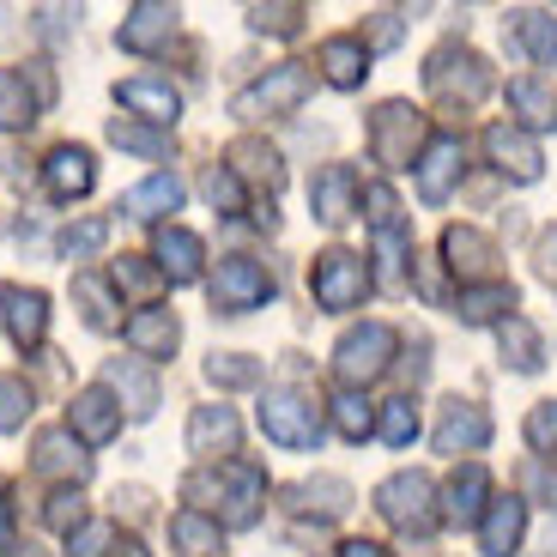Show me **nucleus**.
I'll use <instances>...</instances> for the list:
<instances>
[{
  "mask_svg": "<svg viewBox=\"0 0 557 557\" xmlns=\"http://www.w3.org/2000/svg\"><path fill=\"white\" fill-rule=\"evenodd\" d=\"M309 91H315V79H309L304 61H278V67H267L255 85H243L231 110L249 115V122H261V115H292V110H304Z\"/></svg>",
  "mask_w": 557,
  "mask_h": 557,
  "instance_id": "1",
  "label": "nucleus"
},
{
  "mask_svg": "<svg viewBox=\"0 0 557 557\" xmlns=\"http://www.w3.org/2000/svg\"><path fill=\"white\" fill-rule=\"evenodd\" d=\"M424 134H431V127H424V115H418L412 103H382V110L370 115V152L388 170H418Z\"/></svg>",
  "mask_w": 557,
  "mask_h": 557,
  "instance_id": "2",
  "label": "nucleus"
},
{
  "mask_svg": "<svg viewBox=\"0 0 557 557\" xmlns=\"http://www.w3.org/2000/svg\"><path fill=\"white\" fill-rule=\"evenodd\" d=\"M370 285H376V273H370L363 255H351V249H327V255H315V267H309V292H315V304L327 309V315L358 309Z\"/></svg>",
  "mask_w": 557,
  "mask_h": 557,
  "instance_id": "3",
  "label": "nucleus"
},
{
  "mask_svg": "<svg viewBox=\"0 0 557 557\" xmlns=\"http://www.w3.org/2000/svg\"><path fill=\"white\" fill-rule=\"evenodd\" d=\"M394 351H400V334H394L388 321H363V327H351L334 346V370H339V382L363 388V382H376L394 363Z\"/></svg>",
  "mask_w": 557,
  "mask_h": 557,
  "instance_id": "4",
  "label": "nucleus"
},
{
  "mask_svg": "<svg viewBox=\"0 0 557 557\" xmlns=\"http://www.w3.org/2000/svg\"><path fill=\"white\" fill-rule=\"evenodd\" d=\"M212 309L219 315H249V309H261L267 297H273V273H267L255 255H224L219 267H212Z\"/></svg>",
  "mask_w": 557,
  "mask_h": 557,
  "instance_id": "5",
  "label": "nucleus"
},
{
  "mask_svg": "<svg viewBox=\"0 0 557 557\" xmlns=\"http://www.w3.org/2000/svg\"><path fill=\"white\" fill-rule=\"evenodd\" d=\"M255 418H261V431L285 448H315L321 443V406L297 388H267Z\"/></svg>",
  "mask_w": 557,
  "mask_h": 557,
  "instance_id": "6",
  "label": "nucleus"
},
{
  "mask_svg": "<svg viewBox=\"0 0 557 557\" xmlns=\"http://www.w3.org/2000/svg\"><path fill=\"white\" fill-rule=\"evenodd\" d=\"M424 85H431L443 103L473 110V103L491 91V67L473 55V49H455V42H448V49H436V55H431V67H424Z\"/></svg>",
  "mask_w": 557,
  "mask_h": 557,
  "instance_id": "7",
  "label": "nucleus"
},
{
  "mask_svg": "<svg viewBox=\"0 0 557 557\" xmlns=\"http://www.w3.org/2000/svg\"><path fill=\"white\" fill-rule=\"evenodd\" d=\"M376 509L400 533H418V540L443 521V516H436V491H431V479H424V473H394L388 485L376 491Z\"/></svg>",
  "mask_w": 557,
  "mask_h": 557,
  "instance_id": "8",
  "label": "nucleus"
},
{
  "mask_svg": "<svg viewBox=\"0 0 557 557\" xmlns=\"http://www.w3.org/2000/svg\"><path fill=\"white\" fill-rule=\"evenodd\" d=\"M460 170H467V146H460L455 134H436L431 146H424V158H418V200L443 207V200L455 195Z\"/></svg>",
  "mask_w": 557,
  "mask_h": 557,
  "instance_id": "9",
  "label": "nucleus"
},
{
  "mask_svg": "<svg viewBox=\"0 0 557 557\" xmlns=\"http://www.w3.org/2000/svg\"><path fill=\"white\" fill-rule=\"evenodd\" d=\"M219 503H224V521L231 528H255V516H261V503H267V473L249 467V460H224Z\"/></svg>",
  "mask_w": 557,
  "mask_h": 557,
  "instance_id": "10",
  "label": "nucleus"
},
{
  "mask_svg": "<svg viewBox=\"0 0 557 557\" xmlns=\"http://www.w3.org/2000/svg\"><path fill=\"white\" fill-rule=\"evenodd\" d=\"M42 327H49V297L30 285H0V334L13 346H37Z\"/></svg>",
  "mask_w": 557,
  "mask_h": 557,
  "instance_id": "11",
  "label": "nucleus"
},
{
  "mask_svg": "<svg viewBox=\"0 0 557 557\" xmlns=\"http://www.w3.org/2000/svg\"><path fill=\"white\" fill-rule=\"evenodd\" d=\"M491 443V418H485V406H473V400H448L443 406V418H436V448L443 455H473V448H485Z\"/></svg>",
  "mask_w": 557,
  "mask_h": 557,
  "instance_id": "12",
  "label": "nucleus"
},
{
  "mask_svg": "<svg viewBox=\"0 0 557 557\" xmlns=\"http://www.w3.org/2000/svg\"><path fill=\"white\" fill-rule=\"evenodd\" d=\"M30 467H37L42 479H73V485H79V479L91 473V455H85V443L61 424V431H42L37 443H30Z\"/></svg>",
  "mask_w": 557,
  "mask_h": 557,
  "instance_id": "13",
  "label": "nucleus"
},
{
  "mask_svg": "<svg viewBox=\"0 0 557 557\" xmlns=\"http://www.w3.org/2000/svg\"><path fill=\"white\" fill-rule=\"evenodd\" d=\"M176 7H158V0H139L134 13L122 18V30H115V42H122L127 55H152V49H164L170 37H176Z\"/></svg>",
  "mask_w": 557,
  "mask_h": 557,
  "instance_id": "14",
  "label": "nucleus"
},
{
  "mask_svg": "<svg viewBox=\"0 0 557 557\" xmlns=\"http://www.w3.org/2000/svg\"><path fill=\"white\" fill-rule=\"evenodd\" d=\"M67 431L79 436V443H110L115 431H122V406H115L110 388H85L73 394L67 406Z\"/></svg>",
  "mask_w": 557,
  "mask_h": 557,
  "instance_id": "15",
  "label": "nucleus"
},
{
  "mask_svg": "<svg viewBox=\"0 0 557 557\" xmlns=\"http://www.w3.org/2000/svg\"><path fill=\"white\" fill-rule=\"evenodd\" d=\"M309 207H315L321 224H346L358 212V170L351 164H327L315 182H309Z\"/></svg>",
  "mask_w": 557,
  "mask_h": 557,
  "instance_id": "16",
  "label": "nucleus"
},
{
  "mask_svg": "<svg viewBox=\"0 0 557 557\" xmlns=\"http://www.w3.org/2000/svg\"><path fill=\"white\" fill-rule=\"evenodd\" d=\"M485 497H491V473L479 467V460H467V467L448 479V491H443V521H455V528H479V521H485Z\"/></svg>",
  "mask_w": 557,
  "mask_h": 557,
  "instance_id": "17",
  "label": "nucleus"
},
{
  "mask_svg": "<svg viewBox=\"0 0 557 557\" xmlns=\"http://www.w3.org/2000/svg\"><path fill=\"white\" fill-rule=\"evenodd\" d=\"M521 533H528V497H497L479 521V552L485 557H516Z\"/></svg>",
  "mask_w": 557,
  "mask_h": 557,
  "instance_id": "18",
  "label": "nucleus"
},
{
  "mask_svg": "<svg viewBox=\"0 0 557 557\" xmlns=\"http://www.w3.org/2000/svg\"><path fill=\"white\" fill-rule=\"evenodd\" d=\"M243 443V424L231 406H200L195 418H188V448H195L200 460H219V455H237Z\"/></svg>",
  "mask_w": 557,
  "mask_h": 557,
  "instance_id": "19",
  "label": "nucleus"
},
{
  "mask_svg": "<svg viewBox=\"0 0 557 557\" xmlns=\"http://www.w3.org/2000/svg\"><path fill=\"white\" fill-rule=\"evenodd\" d=\"M485 152H491V164L503 170V176H516V182H540V146H533L528 134H521V127H509V122H497L485 134Z\"/></svg>",
  "mask_w": 557,
  "mask_h": 557,
  "instance_id": "20",
  "label": "nucleus"
},
{
  "mask_svg": "<svg viewBox=\"0 0 557 557\" xmlns=\"http://www.w3.org/2000/svg\"><path fill=\"white\" fill-rule=\"evenodd\" d=\"M443 255H448V267H455L460 278H491L497 273V243H491L485 231H473V224H448Z\"/></svg>",
  "mask_w": 557,
  "mask_h": 557,
  "instance_id": "21",
  "label": "nucleus"
},
{
  "mask_svg": "<svg viewBox=\"0 0 557 557\" xmlns=\"http://www.w3.org/2000/svg\"><path fill=\"white\" fill-rule=\"evenodd\" d=\"M42 182H49V195H55V200H79V195H91L98 164H91L85 146H55L49 164H42Z\"/></svg>",
  "mask_w": 557,
  "mask_h": 557,
  "instance_id": "22",
  "label": "nucleus"
},
{
  "mask_svg": "<svg viewBox=\"0 0 557 557\" xmlns=\"http://www.w3.org/2000/svg\"><path fill=\"white\" fill-rule=\"evenodd\" d=\"M103 388L122 394L134 418H152L158 412V382H152V370H146L139 358H110V363H103Z\"/></svg>",
  "mask_w": 557,
  "mask_h": 557,
  "instance_id": "23",
  "label": "nucleus"
},
{
  "mask_svg": "<svg viewBox=\"0 0 557 557\" xmlns=\"http://www.w3.org/2000/svg\"><path fill=\"white\" fill-rule=\"evenodd\" d=\"M200 261H207V249H200L195 231H182V224H164V231H158V273H164L170 285H195Z\"/></svg>",
  "mask_w": 557,
  "mask_h": 557,
  "instance_id": "24",
  "label": "nucleus"
},
{
  "mask_svg": "<svg viewBox=\"0 0 557 557\" xmlns=\"http://www.w3.org/2000/svg\"><path fill=\"white\" fill-rule=\"evenodd\" d=\"M122 339L139 351V358H170L182 339V321L170 315V309H139V315H127Z\"/></svg>",
  "mask_w": 557,
  "mask_h": 557,
  "instance_id": "25",
  "label": "nucleus"
},
{
  "mask_svg": "<svg viewBox=\"0 0 557 557\" xmlns=\"http://www.w3.org/2000/svg\"><path fill=\"white\" fill-rule=\"evenodd\" d=\"M115 98L127 103L134 115H146V122H176V110H182V98H176V85L170 79H122L115 85Z\"/></svg>",
  "mask_w": 557,
  "mask_h": 557,
  "instance_id": "26",
  "label": "nucleus"
},
{
  "mask_svg": "<svg viewBox=\"0 0 557 557\" xmlns=\"http://www.w3.org/2000/svg\"><path fill=\"white\" fill-rule=\"evenodd\" d=\"M176 207H182V176H170V170H158V176H146L139 188L122 195L127 219H158V212H176Z\"/></svg>",
  "mask_w": 557,
  "mask_h": 557,
  "instance_id": "27",
  "label": "nucleus"
},
{
  "mask_svg": "<svg viewBox=\"0 0 557 557\" xmlns=\"http://www.w3.org/2000/svg\"><path fill=\"white\" fill-rule=\"evenodd\" d=\"M321 67H327V85L351 91V85H363V73H370V49H363L358 37H327L321 42Z\"/></svg>",
  "mask_w": 557,
  "mask_h": 557,
  "instance_id": "28",
  "label": "nucleus"
},
{
  "mask_svg": "<svg viewBox=\"0 0 557 557\" xmlns=\"http://www.w3.org/2000/svg\"><path fill=\"white\" fill-rule=\"evenodd\" d=\"M509 110L521 115V127H557V85L545 79H509Z\"/></svg>",
  "mask_w": 557,
  "mask_h": 557,
  "instance_id": "29",
  "label": "nucleus"
},
{
  "mask_svg": "<svg viewBox=\"0 0 557 557\" xmlns=\"http://www.w3.org/2000/svg\"><path fill=\"white\" fill-rule=\"evenodd\" d=\"M170 545H176V557H219V521L200 516V509H182V516H170Z\"/></svg>",
  "mask_w": 557,
  "mask_h": 557,
  "instance_id": "30",
  "label": "nucleus"
},
{
  "mask_svg": "<svg viewBox=\"0 0 557 557\" xmlns=\"http://www.w3.org/2000/svg\"><path fill=\"white\" fill-rule=\"evenodd\" d=\"M497 346H503V358L516 363L521 376H533V370L545 363V346H540V334H533L528 315H509V321H503V327H497Z\"/></svg>",
  "mask_w": 557,
  "mask_h": 557,
  "instance_id": "31",
  "label": "nucleus"
},
{
  "mask_svg": "<svg viewBox=\"0 0 557 557\" xmlns=\"http://www.w3.org/2000/svg\"><path fill=\"white\" fill-rule=\"evenodd\" d=\"M37 91L25 85V73H13V67H0V127L13 134V127H30L37 122Z\"/></svg>",
  "mask_w": 557,
  "mask_h": 557,
  "instance_id": "32",
  "label": "nucleus"
},
{
  "mask_svg": "<svg viewBox=\"0 0 557 557\" xmlns=\"http://www.w3.org/2000/svg\"><path fill=\"white\" fill-rule=\"evenodd\" d=\"M460 315L473 321V327H485V321H509L516 315V285H473V292L460 297Z\"/></svg>",
  "mask_w": 557,
  "mask_h": 557,
  "instance_id": "33",
  "label": "nucleus"
},
{
  "mask_svg": "<svg viewBox=\"0 0 557 557\" xmlns=\"http://www.w3.org/2000/svg\"><path fill=\"white\" fill-rule=\"evenodd\" d=\"M516 42H528L533 67H557V18L552 13H516Z\"/></svg>",
  "mask_w": 557,
  "mask_h": 557,
  "instance_id": "34",
  "label": "nucleus"
},
{
  "mask_svg": "<svg viewBox=\"0 0 557 557\" xmlns=\"http://www.w3.org/2000/svg\"><path fill=\"white\" fill-rule=\"evenodd\" d=\"M73 297H79V315H85V327H115V297H110V285H103L98 273H79L73 278Z\"/></svg>",
  "mask_w": 557,
  "mask_h": 557,
  "instance_id": "35",
  "label": "nucleus"
},
{
  "mask_svg": "<svg viewBox=\"0 0 557 557\" xmlns=\"http://www.w3.org/2000/svg\"><path fill=\"white\" fill-rule=\"evenodd\" d=\"M231 164H237V176H255V182H267V188L285 182L278 152H273V146H261V139H237V146H231Z\"/></svg>",
  "mask_w": 557,
  "mask_h": 557,
  "instance_id": "36",
  "label": "nucleus"
},
{
  "mask_svg": "<svg viewBox=\"0 0 557 557\" xmlns=\"http://www.w3.org/2000/svg\"><path fill=\"white\" fill-rule=\"evenodd\" d=\"M297 509H321V521H334L351 509V485L346 479H309V485H297Z\"/></svg>",
  "mask_w": 557,
  "mask_h": 557,
  "instance_id": "37",
  "label": "nucleus"
},
{
  "mask_svg": "<svg viewBox=\"0 0 557 557\" xmlns=\"http://www.w3.org/2000/svg\"><path fill=\"white\" fill-rule=\"evenodd\" d=\"M110 139L122 146V152H139V158H164V152H170V139L158 134V127L134 122V115H115V122H110Z\"/></svg>",
  "mask_w": 557,
  "mask_h": 557,
  "instance_id": "38",
  "label": "nucleus"
},
{
  "mask_svg": "<svg viewBox=\"0 0 557 557\" xmlns=\"http://www.w3.org/2000/svg\"><path fill=\"white\" fill-rule=\"evenodd\" d=\"M382 443H394V448H406V443H418V431H424V424H418V400L412 394H400V400H388L382 406Z\"/></svg>",
  "mask_w": 557,
  "mask_h": 557,
  "instance_id": "39",
  "label": "nucleus"
},
{
  "mask_svg": "<svg viewBox=\"0 0 557 557\" xmlns=\"http://www.w3.org/2000/svg\"><path fill=\"white\" fill-rule=\"evenodd\" d=\"M110 278L122 285V292H134V297H158V292H164V273H158L146 255H122V261L110 267Z\"/></svg>",
  "mask_w": 557,
  "mask_h": 557,
  "instance_id": "40",
  "label": "nucleus"
},
{
  "mask_svg": "<svg viewBox=\"0 0 557 557\" xmlns=\"http://www.w3.org/2000/svg\"><path fill=\"white\" fill-rule=\"evenodd\" d=\"M103 243H110V219H85V224H67L61 231V261H85V255H98Z\"/></svg>",
  "mask_w": 557,
  "mask_h": 557,
  "instance_id": "41",
  "label": "nucleus"
},
{
  "mask_svg": "<svg viewBox=\"0 0 557 557\" xmlns=\"http://www.w3.org/2000/svg\"><path fill=\"white\" fill-rule=\"evenodd\" d=\"M207 382L212 388H249V382H261V363L255 358H243V351H212V363H207Z\"/></svg>",
  "mask_w": 557,
  "mask_h": 557,
  "instance_id": "42",
  "label": "nucleus"
},
{
  "mask_svg": "<svg viewBox=\"0 0 557 557\" xmlns=\"http://www.w3.org/2000/svg\"><path fill=\"white\" fill-rule=\"evenodd\" d=\"M25 418H30V388H25V376H7V370H0V436L25 431Z\"/></svg>",
  "mask_w": 557,
  "mask_h": 557,
  "instance_id": "43",
  "label": "nucleus"
},
{
  "mask_svg": "<svg viewBox=\"0 0 557 557\" xmlns=\"http://www.w3.org/2000/svg\"><path fill=\"white\" fill-rule=\"evenodd\" d=\"M334 424H339V436L363 443V436L376 431V418H370V400H363V394H339V400H334Z\"/></svg>",
  "mask_w": 557,
  "mask_h": 557,
  "instance_id": "44",
  "label": "nucleus"
},
{
  "mask_svg": "<svg viewBox=\"0 0 557 557\" xmlns=\"http://www.w3.org/2000/svg\"><path fill=\"white\" fill-rule=\"evenodd\" d=\"M67 557H115V533L103 521H85L67 533Z\"/></svg>",
  "mask_w": 557,
  "mask_h": 557,
  "instance_id": "45",
  "label": "nucleus"
},
{
  "mask_svg": "<svg viewBox=\"0 0 557 557\" xmlns=\"http://www.w3.org/2000/svg\"><path fill=\"white\" fill-rule=\"evenodd\" d=\"M304 25V7H249V30L261 37H292Z\"/></svg>",
  "mask_w": 557,
  "mask_h": 557,
  "instance_id": "46",
  "label": "nucleus"
},
{
  "mask_svg": "<svg viewBox=\"0 0 557 557\" xmlns=\"http://www.w3.org/2000/svg\"><path fill=\"white\" fill-rule=\"evenodd\" d=\"M42 521H49L55 533H73V528H85V497H79V491H67V485H61L55 497H49V509H42Z\"/></svg>",
  "mask_w": 557,
  "mask_h": 557,
  "instance_id": "47",
  "label": "nucleus"
},
{
  "mask_svg": "<svg viewBox=\"0 0 557 557\" xmlns=\"http://www.w3.org/2000/svg\"><path fill=\"white\" fill-rule=\"evenodd\" d=\"M363 207H370V224H376V237H388V231H400V200H394V188H382V182H370V188H363Z\"/></svg>",
  "mask_w": 557,
  "mask_h": 557,
  "instance_id": "48",
  "label": "nucleus"
},
{
  "mask_svg": "<svg viewBox=\"0 0 557 557\" xmlns=\"http://www.w3.org/2000/svg\"><path fill=\"white\" fill-rule=\"evenodd\" d=\"M528 443L533 455H557V400H540L528 412Z\"/></svg>",
  "mask_w": 557,
  "mask_h": 557,
  "instance_id": "49",
  "label": "nucleus"
},
{
  "mask_svg": "<svg viewBox=\"0 0 557 557\" xmlns=\"http://www.w3.org/2000/svg\"><path fill=\"white\" fill-rule=\"evenodd\" d=\"M521 491H528V503H545V509H557V473L545 467L540 455L521 467Z\"/></svg>",
  "mask_w": 557,
  "mask_h": 557,
  "instance_id": "50",
  "label": "nucleus"
},
{
  "mask_svg": "<svg viewBox=\"0 0 557 557\" xmlns=\"http://www.w3.org/2000/svg\"><path fill=\"white\" fill-rule=\"evenodd\" d=\"M207 200L219 212H243V182H237V170H212L207 176Z\"/></svg>",
  "mask_w": 557,
  "mask_h": 557,
  "instance_id": "51",
  "label": "nucleus"
},
{
  "mask_svg": "<svg viewBox=\"0 0 557 557\" xmlns=\"http://www.w3.org/2000/svg\"><path fill=\"white\" fill-rule=\"evenodd\" d=\"M533 267H540L545 285H557V231H545V237H540V249H533Z\"/></svg>",
  "mask_w": 557,
  "mask_h": 557,
  "instance_id": "52",
  "label": "nucleus"
},
{
  "mask_svg": "<svg viewBox=\"0 0 557 557\" xmlns=\"http://www.w3.org/2000/svg\"><path fill=\"white\" fill-rule=\"evenodd\" d=\"M370 37L388 49V42H400V13H376V25H370Z\"/></svg>",
  "mask_w": 557,
  "mask_h": 557,
  "instance_id": "53",
  "label": "nucleus"
},
{
  "mask_svg": "<svg viewBox=\"0 0 557 557\" xmlns=\"http://www.w3.org/2000/svg\"><path fill=\"white\" fill-rule=\"evenodd\" d=\"M7 552H18V545H13V503H7V485H0V557Z\"/></svg>",
  "mask_w": 557,
  "mask_h": 557,
  "instance_id": "54",
  "label": "nucleus"
},
{
  "mask_svg": "<svg viewBox=\"0 0 557 557\" xmlns=\"http://www.w3.org/2000/svg\"><path fill=\"white\" fill-rule=\"evenodd\" d=\"M67 25H79V13H67V7H42V30H49V37H61Z\"/></svg>",
  "mask_w": 557,
  "mask_h": 557,
  "instance_id": "55",
  "label": "nucleus"
},
{
  "mask_svg": "<svg viewBox=\"0 0 557 557\" xmlns=\"http://www.w3.org/2000/svg\"><path fill=\"white\" fill-rule=\"evenodd\" d=\"M339 557H388V545H376V540H346V545H339Z\"/></svg>",
  "mask_w": 557,
  "mask_h": 557,
  "instance_id": "56",
  "label": "nucleus"
},
{
  "mask_svg": "<svg viewBox=\"0 0 557 557\" xmlns=\"http://www.w3.org/2000/svg\"><path fill=\"white\" fill-rule=\"evenodd\" d=\"M115 557H152V552H146L139 540H115Z\"/></svg>",
  "mask_w": 557,
  "mask_h": 557,
  "instance_id": "57",
  "label": "nucleus"
},
{
  "mask_svg": "<svg viewBox=\"0 0 557 557\" xmlns=\"http://www.w3.org/2000/svg\"><path fill=\"white\" fill-rule=\"evenodd\" d=\"M18 557H37V552H30V545H25V552H18Z\"/></svg>",
  "mask_w": 557,
  "mask_h": 557,
  "instance_id": "58",
  "label": "nucleus"
},
{
  "mask_svg": "<svg viewBox=\"0 0 557 557\" xmlns=\"http://www.w3.org/2000/svg\"><path fill=\"white\" fill-rule=\"evenodd\" d=\"M0 18H7V13H0ZM0 37H7V25H0Z\"/></svg>",
  "mask_w": 557,
  "mask_h": 557,
  "instance_id": "59",
  "label": "nucleus"
}]
</instances>
